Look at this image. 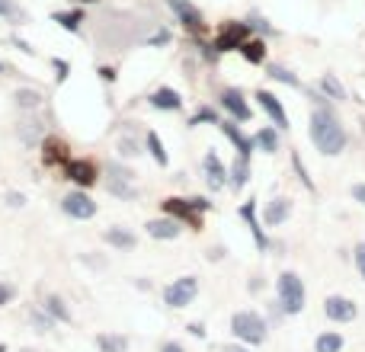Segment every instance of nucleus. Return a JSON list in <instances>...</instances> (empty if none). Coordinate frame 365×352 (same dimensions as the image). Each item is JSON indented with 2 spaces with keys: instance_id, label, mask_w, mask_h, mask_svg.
<instances>
[{
  "instance_id": "obj_1",
  "label": "nucleus",
  "mask_w": 365,
  "mask_h": 352,
  "mask_svg": "<svg viewBox=\"0 0 365 352\" xmlns=\"http://www.w3.org/2000/svg\"><path fill=\"white\" fill-rule=\"evenodd\" d=\"M311 141H314V147L321 154H327V157H336V154L346 151V128H343L340 115L334 113L330 106H317L314 113H311Z\"/></svg>"
},
{
  "instance_id": "obj_2",
  "label": "nucleus",
  "mask_w": 365,
  "mask_h": 352,
  "mask_svg": "<svg viewBox=\"0 0 365 352\" xmlns=\"http://www.w3.org/2000/svg\"><path fill=\"white\" fill-rule=\"evenodd\" d=\"M231 333L237 336L240 343H247V346H259V343H266V321L257 314V311H237V314L231 317Z\"/></svg>"
},
{
  "instance_id": "obj_3",
  "label": "nucleus",
  "mask_w": 365,
  "mask_h": 352,
  "mask_svg": "<svg viewBox=\"0 0 365 352\" xmlns=\"http://www.w3.org/2000/svg\"><path fill=\"white\" fill-rule=\"evenodd\" d=\"M276 291H279V304H282L285 314H302L304 311L308 291H304V282L298 272H282L276 282Z\"/></svg>"
},
{
  "instance_id": "obj_4",
  "label": "nucleus",
  "mask_w": 365,
  "mask_h": 352,
  "mask_svg": "<svg viewBox=\"0 0 365 352\" xmlns=\"http://www.w3.org/2000/svg\"><path fill=\"white\" fill-rule=\"evenodd\" d=\"M195 295H199V279L182 276V279H173L164 289V304L167 308H189Z\"/></svg>"
},
{
  "instance_id": "obj_5",
  "label": "nucleus",
  "mask_w": 365,
  "mask_h": 352,
  "mask_svg": "<svg viewBox=\"0 0 365 352\" xmlns=\"http://www.w3.org/2000/svg\"><path fill=\"white\" fill-rule=\"evenodd\" d=\"M61 212L68 214V218H74V221H87V218H93L96 214V202L90 199L87 192H68L61 199Z\"/></svg>"
},
{
  "instance_id": "obj_6",
  "label": "nucleus",
  "mask_w": 365,
  "mask_h": 352,
  "mask_svg": "<svg viewBox=\"0 0 365 352\" xmlns=\"http://www.w3.org/2000/svg\"><path fill=\"white\" fill-rule=\"evenodd\" d=\"M324 314H327L334 323H353L356 317H359V308H356L353 298L330 295L327 301H324Z\"/></svg>"
},
{
  "instance_id": "obj_7",
  "label": "nucleus",
  "mask_w": 365,
  "mask_h": 352,
  "mask_svg": "<svg viewBox=\"0 0 365 352\" xmlns=\"http://www.w3.org/2000/svg\"><path fill=\"white\" fill-rule=\"evenodd\" d=\"M164 208H167V214H170V218H189V221H195V212H205L208 208V202L205 199H167L164 202Z\"/></svg>"
},
{
  "instance_id": "obj_8",
  "label": "nucleus",
  "mask_w": 365,
  "mask_h": 352,
  "mask_svg": "<svg viewBox=\"0 0 365 352\" xmlns=\"http://www.w3.org/2000/svg\"><path fill=\"white\" fill-rule=\"evenodd\" d=\"M202 173H205L208 189H225L227 170H225V164L218 160V154H215V151H208V154H205V160H202Z\"/></svg>"
},
{
  "instance_id": "obj_9",
  "label": "nucleus",
  "mask_w": 365,
  "mask_h": 352,
  "mask_svg": "<svg viewBox=\"0 0 365 352\" xmlns=\"http://www.w3.org/2000/svg\"><path fill=\"white\" fill-rule=\"evenodd\" d=\"M221 106H225L237 122H247V119H250V103H247L244 93H240V90H234V87L221 93Z\"/></svg>"
},
{
  "instance_id": "obj_10",
  "label": "nucleus",
  "mask_w": 365,
  "mask_h": 352,
  "mask_svg": "<svg viewBox=\"0 0 365 352\" xmlns=\"http://www.w3.org/2000/svg\"><path fill=\"white\" fill-rule=\"evenodd\" d=\"M257 103L266 109V115H269V119L276 122V128H282V132H285V128H289V115H285L282 103H279L276 96H272V93H266V90H259V93H257Z\"/></svg>"
},
{
  "instance_id": "obj_11",
  "label": "nucleus",
  "mask_w": 365,
  "mask_h": 352,
  "mask_svg": "<svg viewBox=\"0 0 365 352\" xmlns=\"http://www.w3.org/2000/svg\"><path fill=\"white\" fill-rule=\"evenodd\" d=\"M167 6H170L173 16H177L182 26H189V29L202 26V13H199V6L189 4V0H167Z\"/></svg>"
},
{
  "instance_id": "obj_12",
  "label": "nucleus",
  "mask_w": 365,
  "mask_h": 352,
  "mask_svg": "<svg viewBox=\"0 0 365 352\" xmlns=\"http://www.w3.org/2000/svg\"><path fill=\"white\" fill-rule=\"evenodd\" d=\"M148 234H151L154 240H177L180 237V221L177 218H158V221H148Z\"/></svg>"
},
{
  "instance_id": "obj_13",
  "label": "nucleus",
  "mask_w": 365,
  "mask_h": 352,
  "mask_svg": "<svg viewBox=\"0 0 365 352\" xmlns=\"http://www.w3.org/2000/svg\"><path fill=\"white\" fill-rule=\"evenodd\" d=\"M289 214H292V199H272L263 212V221L266 227H279L282 221H289Z\"/></svg>"
},
{
  "instance_id": "obj_14",
  "label": "nucleus",
  "mask_w": 365,
  "mask_h": 352,
  "mask_svg": "<svg viewBox=\"0 0 365 352\" xmlns=\"http://www.w3.org/2000/svg\"><path fill=\"white\" fill-rule=\"evenodd\" d=\"M151 106L154 109H164V113H180V109H182V96L177 93V90L164 87V90H158V93L151 96Z\"/></svg>"
},
{
  "instance_id": "obj_15",
  "label": "nucleus",
  "mask_w": 365,
  "mask_h": 352,
  "mask_svg": "<svg viewBox=\"0 0 365 352\" xmlns=\"http://www.w3.org/2000/svg\"><path fill=\"white\" fill-rule=\"evenodd\" d=\"M218 128L227 135V138H231V145L237 147V157H250L253 147H257V145H253V141H247L244 135L237 132V125H231V122H218Z\"/></svg>"
},
{
  "instance_id": "obj_16",
  "label": "nucleus",
  "mask_w": 365,
  "mask_h": 352,
  "mask_svg": "<svg viewBox=\"0 0 365 352\" xmlns=\"http://www.w3.org/2000/svg\"><path fill=\"white\" fill-rule=\"evenodd\" d=\"M240 218L250 224L257 247H259V250H266V234H263V227H259V221H257V205H253V202H244V205H240Z\"/></svg>"
},
{
  "instance_id": "obj_17",
  "label": "nucleus",
  "mask_w": 365,
  "mask_h": 352,
  "mask_svg": "<svg viewBox=\"0 0 365 352\" xmlns=\"http://www.w3.org/2000/svg\"><path fill=\"white\" fill-rule=\"evenodd\" d=\"M68 176H71V180H77L81 186H90V182H96V167L90 164V160H71V164H68Z\"/></svg>"
},
{
  "instance_id": "obj_18",
  "label": "nucleus",
  "mask_w": 365,
  "mask_h": 352,
  "mask_svg": "<svg viewBox=\"0 0 365 352\" xmlns=\"http://www.w3.org/2000/svg\"><path fill=\"white\" fill-rule=\"evenodd\" d=\"M106 240L113 247H119V250H132L135 244H138V237H135L132 231H125V227H109L106 231Z\"/></svg>"
},
{
  "instance_id": "obj_19",
  "label": "nucleus",
  "mask_w": 365,
  "mask_h": 352,
  "mask_svg": "<svg viewBox=\"0 0 365 352\" xmlns=\"http://www.w3.org/2000/svg\"><path fill=\"white\" fill-rule=\"evenodd\" d=\"M253 145H257L263 154H276L279 151V132L276 128H259L257 138H253Z\"/></svg>"
},
{
  "instance_id": "obj_20",
  "label": "nucleus",
  "mask_w": 365,
  "mask_h": 352,
  "mask_svg": "<svg viewBox=\"0 0 365 352\" xmlns=\"http://www.w3.org/2000/svg\"><path fill=\"white\" fill-rule=\"evenodd\" d=\"M96 346H100L103 352H125L128 340L122 333H100V336H96Z\"/></svg>"
},
{
  "instance_id": "obj_21",
  "label": "nucleus",
  "mask_w": 365,
  "mask_h": 352,
  "mask_svg": "<svg viewBox=\"0 0 365 352\" xmlns=\"http://www.w3.org/2000/svg\"><path fill=\"white\" fill-rule=\"evenodd\" d=\"M244 36H247V26H240V23H234L227 32H221V42H218V48L225 51V48H234V45H244Z\"/></svg>"
},
{
  "instance_id": "obj_22",
  "label": "nucleus",
  "mask_w": 365,
  "mask_h": 352,
  "mask_svg": "<svg viewBox=\"0 0 365 352\" xmlns=\"http://www.w3.org/2000/svg\"><path fill=\"white\" fill-rule=\"evenodd\" d=\"M247 180H250V164H247V157H237L231 167V189H244Z\"/></svg>"
},
{
  "instance_id": "obj_23",
  "label": "nucleus",
  "mask_w": 365,
  "mask_h": 352,
  "mask_svg": "<svg viewBox=\"0 0 365 352\" xmlns=\"http://www.w3.org/2000/svg\"><path fill=\"white\" fill-rule=\"evenodd\" d=\"M314 352H343V336L340 333H321L314 340Z\"/></svg>"
},
{
  "instance_id": "obj_24",
  "label": "nucleus",
  "mask_w": 365,
  "mask_h": 352,
  "mask_svg": "<svg viewBox=\"0 0 365 352\" xmlns=\"http://www.w3.org/2000/svg\"><path fill=\"white\" fill-rule=\"evenodd\" d=\"M321 90L330 96V100H346V87H343L334 74H324L321 77Z\"/></svg>"
},
{
  "instance_id": "obj_25",
  "label": "nucleus",
  "mask_w": 365,
  "mask_h": 352,
  "mask_svg": "<svg viewBox=\"0 0 365 352\" xmlns=\"http://www.w3.org/2000/svg\"><path fill=\"white\" fill-rule=\"evenodd\" d=\"M42 308L48 311V314L55 317V321H71V311L64 308V301H61V298H58V295H48V298H45V304H42Z\"/></svg>"
},
{
  "instance_id": "obj_26",
  "label": "nucleus",
  "mask_w": 365,
  "mask_h": 352,
  "mask_svg": "<svg viewBox=\"0 0 365 352\" xmlns=\"http://www.w3.org/2000/svg\"><path fill=\"white\" fill-rule=\"evenodd\" d=\"M148 151L158 160V167H167V151H164V141H160L158 132H148Z\"/></svg>"
},
{
  "instance_id": "obj_27",
  "label": "nucleus",
  "mask_w": 365,
  "mask_h": 352,
  "mask_svg": "<svg viewBox=\"0 0 365 352\" xmlns=\"http://www.w3.org/2000/svg\"><path fill=\"white\" fill-rule=\"evenodd\" d=\"M240 55H244L250 64H259L266 58V48H263V42H244L240 45Z\"/></svg>"
},
{
  "instance_id": "obj_28",
  "label": "nucleus",
  "mask_w": 365,
  "mask_h": 352,
  "mask_svg": "<svg viewBox=\"0 0 365 352\" xmlns=\"http://www.w3.org/2000/svg\"><path fill=\"white\" fill-rule=\"evenodd\" d=\"M16 103L23 109H36L38 103H42V93H36V90H19L16 93Z\"/></svg>"
},
{
  "instance_id": "obj_29",
  "label": "nucleus",
  "mask_w": 365,
  "mask_h": 352,
  "mask_svg": "<svg viewBox=\"0 0 365 352\" xmlns=\"http://www.w3.org/2000/svg\"><path fill=\"white\" fill-rule=\"evenodd\" d=\"M269 77H272V81H282V83H289V87H302V81H298V77L292 74V71L279 68V64H276V68H269Z\"/></svg>"
},
{
  "instance_id": "obj_30",
  "label": "nucleus",
  "mask_w": 365,
  "mask_h": 352,
  "mask_svg": "<svg viewBox=\"0 0 365 352\" xmlns=\"http://www.w3.org/2000/svg\"><path fill=\"white\" fill-rule=\"evenodd\" d=\"M32 323H36L38 330H51V327H55V317L42 308V311H32Z\"/></svg>"
},
{
  "instance_id": "obj_31",
  "label": "nucleus",
  "mask_w": 365,
  "mask_h": 352,
  "mask_svg": "<svg viewBox=\"0 0 365 352\" xmlns=\"http://www.w3.org/2000/svg\"><path fill=\"white\" fill-rule=\"evenodd\" d=\"M55 19L64 26V29H77V23H81V13H58Z\"/></svg>"
},
{
  "instance_id": "obj_32",
  "label": "nucleus",
  "mask_w": 365,
  "mask_h": 352,
  "mask_svg": "<svg viewBox=\"0 0 365 352\" xmlns=\"http://www.w3.org/2000/svg\"><path fill=\"white\" fill-rule=\"evenodd\" d=\"M199 122H215V125H218V115H215L212 109H199V113L192 115V125H199Z\"/></svg>"
},
{
  "instance_id": "obj_33",
  "label": "nucleus",
  "mask_w": 365,
  "mask_h": 352,
  "mask_svg": "<svg viewBox=\"0 0 365 352\" xmlns=\"http://www.w3.org/2000/svg\"><path fill=\"white\" fill-rule=\"evenodd\" d=\"M10 301H13V285L0 282V308H6Z\"/></svg>"
},
{
  "instance_id": "obj_34",
  "label": "nucleus",
  "mask_w": 365,
  "mask_h": 352,
  "mask_svg": "<svg viewBox=\"0 0 365 352\" xmlns=\"http://www.w3.org/2000/svg\"><path fill=\"white\" fill-rule=\"evenodd\" d=\"M292 160H295V170H298V173H302V180H304V186H308V189H314V182H311V176H308V170H304V164H302V157H298V154H295V157H292Z\"/></svg>"
},
{
  "instance_id": "obj_35",
  "label": "nucleus",
  "mask_w": 365,
  "mask_h": 352,
  "mask_svg": "<svg viewBox=\"0 0 365 352\" xmlns=\"http://www.w3.org/2000/svg\"><path fill=\"white\" fill-rule=\"evenodd\" d=\"M356 269H359L362 279H365V244L356 247Z\"/></svg>"
},
{
  "instance_id": "obj_36",
  "label": "nucleus",
  "mask_w": 365,
  "mask_h": 352,
  "mask_svg": "<svg viewBox=\"0 0 365 352\" xmlns=\"http://www.w3.org/2000/svg\"><path fill=\"white\" fill-rule=\"evenodd\" d=\"M353 199L365 205V182H356V186H353Z\"/></svg>"
},
{
  "instance_id": "obj_37",
  "label": "nucleus",
  "mask_w": 365,
  "mask_h": 352,
  "mask_svg": "<svg viewBox=\"0 0 365 352\" xmlns=\"http://www.w3.org/2000/svg\"><path fill=\"white\" fill-rule=\"evenodd\" d=\"M189 333L199 336V340H202V336H205V327H202V323H189Z\"/></svg>"
},
{
  "instance_id": "obj_38",
  "label": "nucleus",
  "mask_w": 365,
  "mask_h": 352,
  "mask_svg": "<svg viewBox=\"0 0 365 352\" xmlns=\"http://www.w3.org/2000/svg\"><path fill=\"white\" fill-rule=\"evenodd\" d=\"M160 352H186L180 346V343H164V346H160Z\"/></svg>"
},
{
  "instance_id": "obj_39",
  "label": "nucleus",
  "mask_w": 365,
  "mask_h": 352,
  "mask_svg": "<svg viewBox=\"0 0 365 352\" xmlns=\"http://www.w3.org/2000/svg\"><path fill=\"white\" fill-rule=\"evenodd\" d=\"M4 13H13V4H10V0H0V16H4Z\"/></svg>"
},
{
  "instance_id": "obj_40",
  "label": "nucleus",
  "mask_w": 365,
  "mask_h": 352,
  "mask_svg": "<svg viewBox=\"0 0 365 352\" xmlns=\"http://www.w3.org/2000/svg\"><path fill=\"white\" fill-rule=\"evenodd\" d=\"M225 352H250V349H240V346H225Z\"/></svg>"
},
{
  "instance_id": "obj_41",
  "label": "nucleus",
  "mask_w": 365,
  "mask_h": 352,
  "mask_svg": "<svg viewBox=\"0 0 365 352\" xmlns=\"http://www.w3.org/2000/svg\"><path fill=\"white\" fill-rule=\"evenodd\" d=\"M0 352H6V346H4V343H0Z\"/></svg>"
},
{
  "instance_id": "obj_42",
  "label": "nucleus",
  "mask_w": 365,
  "mask_h": 352,
  "mask_svg": "<svg viewBox=\"0 0 365 352\" xmlns=\"http://www.w3.org/2000/svg\"><path fill=\"white\" fill-rule=\"evenodd\" d=\"M0 71H4V64H0Z\"/></svg>"
},
{
  "instance_id": "obj_43",
  "label": "nucleus",
  "mask_w": 365,
  "mask_h": 352,
  "mask_svg": "<svg viewBox=\"0 0 365 352\" xmlns=\"http://www.w3.org/2000/svg\"><path fill=\"white\" fill-rule=\"evenodd\" d=\"M83 4H87V0H83Z\"/></svg>"
}]
</instances>
